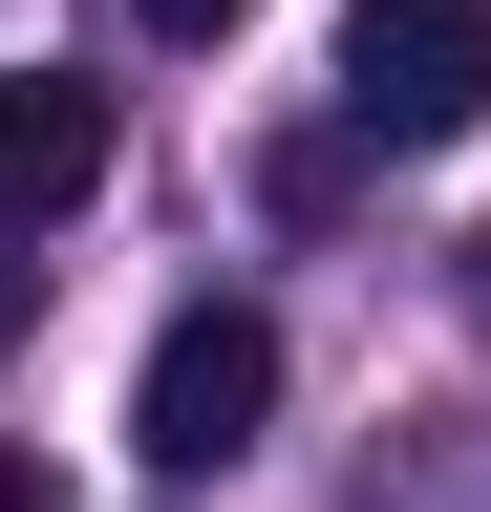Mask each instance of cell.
<instances>
[{
	"instance_id": "obj_5",
	"label": "cell",
	"mask_w": 491,
	"mask_h": 512,
	"mask_svg": "<svg viewBox=\"0 0 491 512\" xmlns=\"http://www.w3.org/2000/svg\"><path fill=\"white\" fill-rule=\"evenodd\" d=\"M0 512H43V491H22V448H0Z\"/></svg>"
},
{
	"instance_id": "obj_1",
	"label": "cell",
	"mask_w": 491,
	"mask_h": 512,
	"mask_svg": "<svg viewBox=\"0 0 491 512\" xmlns=\"http://www.w3.org/2000/svg\"><path fill=\"white\" fill-rule=\"evenodd\" d=\"M342 128H385V150L491 128V0H342Z\"/></svg>"
},
{
	"instance_id": "obj_3",
	"label": "cell",
	"mask_w": 491,
	"mask_h": 512,
	"mask_svg": "<svg viewBox=\"0 0 491 512\" xmlns=\"http://www.w3.org/2000/svg\"><path fill=\"white\" fill-rule=\"evenodd\" d=\"M86 192H107V86H65V64H22V86H0V235L86 214Z\"/></svg>"
},
{
	"instance_id": "obj_2",
	"label": "cell",
	"mask_w": 491,
	"mask_h": 512,
	"mask_svg": "<svg viewBox=\"0 0 491 512\" xmlns=\"http://www.w3.org/2000/svg\"><path fill=\"white\" fill-rule=\"evenodd\" d=\"M257 427H278V320L257 299H193L150 342V384H129V448H150V470H235Z\"/></svg>"
},
{
	"instance_id": "obj_4",
	"label": "cell",
	"mask_w": 491,
	"mask_h": 512,
	"mask_svg": "<svg viewBox=\"0 0 491 512\" xmlns=\"http://www.w3.org/2000/svg\"><path fill=\"white\" fill-rule=\"evenodd\" d=\"M129 22H150V43H235L257 0H129Z\"/></svg>"
}]
</instances>
